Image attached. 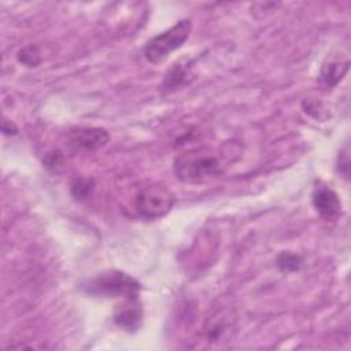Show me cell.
<instances>
[{
  "label": "cell",
  "mask_w": 351,
  "mask_h": 351,
  "mask_svg": "<svg viewBox=\"0 0 351 351\" xmlns=\"http://www.w3.org/2000/svg\"><path fill=\"white\" fill-rule=\"evenodd\" d=\"M240 156V145L228 141L221 148L200 147L181 152L173 162L176 177L185 184H200L225 173Z\"/></svg>",
  "instance_id": "obj_1"
},
{
  "label": "cell",
  "mask_w": 351,
  "mask_h": 351,
  "mask_svg": "<svg viewBox=\"0 0 351 351\" xmlns=\"http://www.w3.org/2000/svg\"><path fill=\"white\" fill-rule=\"evenodd\" d=\"M81 289L92 296L129 298L138 295L141 285L136 278L123 271L110 270L86 280L81 284Z\"/></svg>",
  "instance_id": "obj_2"
},
{
  "label": "cell",
  "mask_w": 351,
  "mask_h": 351,
  "mask_svg": "<svg viewBox=\"0 0 351 351\" xmlns=\"http://www.w3.org/2000/svg\"><path fill=\"white\" fill-rule=\"evenodd\" d=\"M192 22L189 18L178 21L165 32L151 37L144 47V56L151 63H159L166 59L173 51L181 48L189 38Z\"/></svg>",
  "instance_id": "obj_3"
},
{
  "label": "cell",
  "mask_w": 351,
  "mask_h": 351,
  "mask_svg": "<svg viewBox=\"0 0 351 351\" xmlns=\"http://www.w3.org/2000/svg\"><path fill=\"white\" fill-rule=\"evenodd\" d=\"M134 210L144 219H156L166 215L174 206L171 191L162 184L141 188L134 196Z\"/></svg>",
  "instance_id": "obj_4"
},
{
  "label": "cell",
  "mask_w": 351,
  "mask_h": 351,
  "mask_svg": "<svg viewBox=\"0 0 351 351\" xmlns=\"http://www.w3.org/2000/svg\"><path fill=\"white\" fill-rule=\"evenodd\" d=\"M202 332L208 343L222 344L232 341L237 332V314L234 307L229 304L213 307L204 318Z\"/></svg>",
  "instance_id": "obj_5"
},
{
  "label": "cell",
  "mask_w": 351,
  "mask_h": 351,
  "mask_svg": "<svg viewBox=\"0 0 351 351\" xmlns=\"http://www.w3.org/2000/svg\"><path fill=\"white\" fill-rule=\"evenodd\" d=\"M143 304L137 295L122 298V302L115 304L112 321L117 326L126 332H136L143 324Z\"/></svg>",
  "instance_id": "obj_6"
},
{
  "label": "cell",
  "mask_w": 351,
  "mask_h": 351,
  "mask_svg": "<svg viewBox=\"0 0 351 351\" xmlns=\"http://www.w3.org/2000/svg\"><path fill=\"white\" fill-rule=\"evenodd\" d=\"M67 140L77 151H95L110 141V133L104 128H74L69 132Z\"/></svg>",
  "instance_id": "obj_7"
},
{
  "label": "cell",
  "mask_w": 351,
  "mask_h": 351,
  "mask_svg": "<svg viewBox=\"0 0 351 351\" xmlns=\"http://www.w3.org/2000/svg\"><path fill=\"white\" fill-rule=\"evenodd\" d=\"M311 202L317 213L324 219L333 221L341 215V202L339 195L325 184H318L314 186Z\"/></svg>",
  "instance_id": "obj_8"
},
{
  "label": "cell",
  "mask_w": 351,
  "mask_h": 351,
  "mask_svg": "<svg viewBox=\"0 0 351 351\" xmlns=\"http://www.w3.org/2000/svg\"><path fill=\"white\" fill-rule=\"evenodd\" d=\"M350 69V60L341 56L328 58L321 67V81L328 88H335L341 82Z\"/></svg>",
  "instance_id": "obj_9"
},
{
  "label": "cell",
  "mask_w": 351,
  "mask_h": 351,
  "mask_svg": "<svg viewBox=\"0 0 351 351\" xmlns=\"http://www.w3.org/2000/svg\"><path fill=\"white\" fill-rule=\"evenodd\" d=\"M188 75H189V66L186 63L184 64L181 62H177L167 70V73L160 84V89L163 92L174 90L186 82Z\"/></svg>",
  "instance_id": "obj_10"
},
{
  "label": "cell",
  "mask_w": 351,
  "mask_h": 351,
  "mask_svg": "<svg viewBox=\"0 0 351 351\" xmlns=\"http://www.w3.org/2000/svg\"><path fill=\"white\" fill-rule=\"evenodd\" d=\"M93 192L95 181L90 177H77L70 184V193L78 202L88 200L89 197H92Z\"/></svg>",
  "instance_id": "obj_11"
},
{
  "label": "cell",
  "mask_w": 351,
  "mask_h": 351,
  "mask_svg": "<svg viewBox=\"0 0 351 351\" xmlns=\"http://www.w3.org/2000/svg\"><path fill=\"white\" fill-rule=\"evenodd\" d=\"M16 60L23 64L25 67H29V69H33V67H37L43 58H41V51L37 45H33V44H27L25 47H22L18 52H16Z\"/></svg>",
  "instance_id": "obj_12"
},
{
  "label": "cell",
  "mask_w": 351,
  "mask_h": 351,
  "mask_svg": "<svg viewBox=\"0 0 351 351\" xmlns=\"http://www.w3.org/2000/svg\"><path fill=\"white\" fill-rule=\"evenodd\" d=\"M302 263H303L302 256L291 251H282L281 254H278L276 259V265L282 273L298 271L302 267Z\"/></svg>",
  "instance_id": "obj_13"
},
{
  "label": "cell",
  "mask_w": 351,
  "mask_h": 351,
  "mask_svg": "<svg viewBox=\"0 0 351 351\" xmlns=\"http://www.w3.org/2000/svg\"><path fill=\"white\" fill-rule=\"evenodd\" d=\"M43 165L49 171H58L63 166V155L60 151H51L47 152L43 158Z\"/></svg>",
  "instance_id": "obj_14"
},
{
  "label": "cell",
  "mask_w": 351,
  "mask_h": 351,
  "mask_svg": "<svg viewBox=\"0 0 351 351\" xmlns=\"http://www.w3.org/2000/svg\"><path fill=\"white\" fill-rule=\"evenodd\" d=\"M337 171L344 176V178L348 180L350 176V155H348V148L347 145L339 152L337 158Z\"/></svg>",
  "instance_id": "obj_15"
},
{
  "label": "cell",
  "mask_w": 351,
  "mask_h": 351,
  "mask_svg": "<svg viewBox=\"0 0 351 351\" xmlns=\"http://www.w3.org/2000/svg\"><path fill=\"white\" fill-rule=\"evenodd\" d=\"M302 106H303V110H304V112H307L308 115H311V117H314V118H318V119H322V115H321V112L324 111L322 110V104L319 103V101H317V100H304L303 103H302Z\"/></svg>",
  "instance_id": "obj_16"
},
{
  "label": "cell",
  "mask_w": 351,
  "mask_h": 351,
  "mask_svg": "<svg viewBox=\"0 0 351 351\" xmlns=\"http://www.w3.org/2000/svg\"><path fill=\"white\" fill-rule=\"evenodd\" d=\"M1 132H3L4 136H15V134H18V126L12 121H10L7 118H3Z\"/></svg>",
  "instance_id": "obj_17"
}]
</instances>
